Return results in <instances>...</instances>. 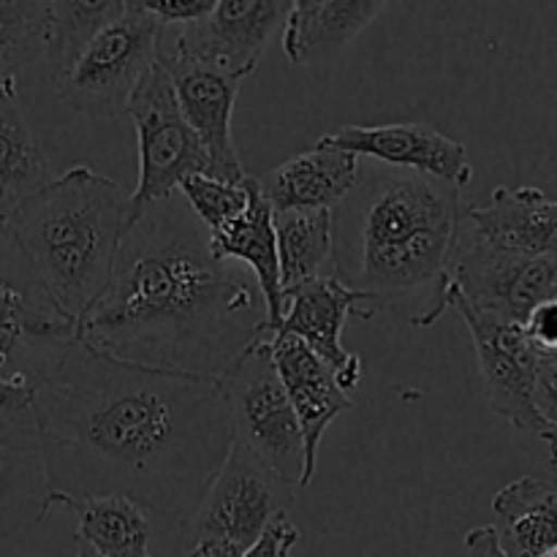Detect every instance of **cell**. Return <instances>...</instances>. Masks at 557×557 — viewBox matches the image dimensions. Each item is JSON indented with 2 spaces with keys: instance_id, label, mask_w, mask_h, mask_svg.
Segmentation results:
<instances>
[{
  "instance_id": "obj_1",
  "label": "cell",
  "mask_w": 557,
  "mask_h": 557,
  "mask_svg": "<svg viewBox=\"0 0 557 557\" xmlns=\"http://www.w3.org/2000/svg\"><path fill=\"white\" fill-rule=\"evenodd\" d=\"M49 511L123 495L185 528L234 444L226 384L120 362L76 341L33 395Z\"/></svg>"
},
{
  "instance_id": "obj_2",
  "label": "cell",
  "mask_w": 557,
  "mask_h": 557,
  "mask_svg": "<svg viewBox=\"0 0 557 557\" xmlns=\"http://www.w3.org/2000/svg\"><path fill=\"white\" fill-rule=\"evenodd\" d=\"M272 335L256 277L210 250L180 194L136 212L112 281L79 321V341L120 362L223 381Z\"/></svg>"
},
{
  "instance_id": "obj_3",
  "label": "cell",
  "mask_w": 557,
  "mask_h": 557,
  "mask_svg": "<svg viewBox=\"0 0 557 557\" xmlns=\"http://www.w3.org/2000/svg\"><path fill=\"white\" fill-rule=\"evenodd\" d=\"M462 190L430 174L368 163L332 210L335 277L375 313L430 330L449 313L451 250Z\"/></svg>"
},
{
  "instance_id": "obj_4",
  "label": "cell",
  "mask_w": 557,
  "mask_h": 557,
  "mask_svg": "<svg viewBox=\"0 0 557 557\" xmlns=\"http://www.w3.org/2000/svg\"><path fill=\"white\" fill-rule=\"evenodd\" d=\"M125 228L128 194L90 166H71L9 218L44 292L76 326L107 292Z\"/></svg>"
},
{
  "instance_id": "obj_5",
  "label": "cell",
  "mask_w": 557,
  "mask_h": 557,
  "mask_svg": "<svg viewBox=\"0 0 557 557\" xmlns=\"http://www.w3.org/2000/svg\"><path fill=\"white\" fill-rule=\"evenodd\" d=\"M76 341V321L49 299L11 232L0 234V381L38 389Z\"/></svg>"
},
{
  "instance_id": "obj_6",
  "label": "cell",
  "mask_w": 557,
  "mask_h": 557,
  "mask_svg": "<svg viewBox=\"0 0 557 557\" xmlns=\"http://www.w3.org/2000/svg\"><path fill=\"white\" fill-rule=\"evenodd\" d=\"M163 25L139 0L92 36L69 74L54 85L60 101L85 117H123L131 96L158 63Z\"/></svg>"
},
{
  "instance_id": "obj_7",
  "label": "cell",
  "mask_w": 557,
  "mask_h": 557,
  "mask_svg": "<svg viewBox=\"0 0 557 557\" xmlns=\"http://www.w3.org/2000/svg\"><path fill=\"white\" fill-rule=\"evenodd\" d=\"M125 117L134 123L139 147V180L136 190L128 196V221L152 201L177 194L183 180L194 174L212 177L210 158L199 136L185 123L174 85L161 60L147 71L134 90Z\"/></svg>"
},
{
  "instance_id": "obj_8",
  "label": "cell",
  "mask_w": 557,
  "mask_h": 557,
  "mask_svg": "<svg viewBox=\"0 0 557 557\" xmlns=\"http://www.w3.org/2000/svg\"><path fill=\"white\" fill-rule=\"evenodd\" d=\"M223 384L232 406L234 444L243 446L288 487L299 490L305 473L302 430L272 362L270 337L256 343Z\"/></svg>"
},
{
  "instance_id": "obj_9",
  "label": "cell",
  "mask_w": 557,
  "mask_h": 557,
  "mask_svg": "<svg viewBox=\"0 0 557 557\" xmlns=\"http://www.w3.org/2000/svg\"><path fill=\"white\" fill-rule=\"evenodd\" d=\"M451 286L479 313L525 324L547 299H557V259L525 256L487 243L462 215L451 250Z\"/></svg>"
},
{
  "instance_id": "obj_10",
  "label": "cell",
  "mask_w": 557,
  "mask_h": 557,
  "mask_svg": "<svg viewBox=\"0 0 557 557\" xmlns=\"http://www.w3.org/2000/svg\"><path fill=\"white\" fill-rule=\"evenodd\" d=\"M449 310H457L471 332L490 408L520 433L547 438L549 428L533 403L539 354L528 341L525 330L511 321L479 313L457 294L455 286L449 292Z\"/></svg>"
},
{
  "instance_id": "obj_11",
  "label": "cell",
  "mask_w": 557,
  "mask_h": 557,
  "mask_svg": "<svg viewBox=\"0 0 557 557\" xmlns=\"http://www.w3.org/2000/svg\"><path fill=\"white\" fill-rule=\"evenodd\" d=\"M294 493L243 446L232 444L221 473L201 500L190 531L194 539L215 536L250 549L277 515H288Z\"/></svg>"
},
{
  "instance_id": "obj_12",
  "label": "cell",
  "mask_w": 557,
  "mask_h": 557,
  "mask_svg": "<svg viewBox=\"0 0 557 557\" xmlns=\"http://www.w3.org/2000/svg\"><path fill=\"white\" fill-rule=\"evenodd\" d=\"M288 9L292 0H218L205 20L180 27L172 49L163 52L212 65L245 82L283 30Z\"/></svg>"
},
{
  "instance_id": "obj_13",
  "label": "cell",
  "mask_w": 557,
  "mask_h": 557,
  "mask_svg": "<svg viewBox=\"0 0 557 557\" xmlns=\"http://www.w3.org/2000/svg\"><path fill=\"white\" fill-rule=\"evenodd\" d=\"M351 315L373 319L375 310L368 297L332 275L283 294V319L277 326V332L302 341L335 373L346 395L362 384V357L343 348V330Z\"/></svg>"
},
{
  "instance_id": "obj_14",
  "label": "cell",
  "mask_w": 557,
  "mask_h": 557,
  "mask_svg": "<svg viewBox=\"0 0 557 557\" xmlns=\"http://www.w3.org/2000/svg\"><path fill=\"white\" fill-rule=\"evenodd\" d=\"M315 147L351 152L373 163L406 172L430 174L435 180L466 188L473 180V163L462 141L441 134L428 123L389 125H343L315 141Z\"/></svg>"
},
{
  "instance_id": "obj_15",
  "label": "cell",
  "mask_w": 557,
  "mask_h": 557,
  "mask_svg": "<svg viewBox=\"0 0 557 557\" xmlns=\"http://www.w3.org/2000/svg\"><path fill=\"white\" fill-rule=\"evenodd\" d=\"M47 515V466L33 406L0 413V557L14 555Z\"/></svg>"
},
{
  "instance_id": "obj_16",
  "label": "cell",
  "mask_w": 557,
  "mask_h": 557,
  "mask_svg": "<svg viewBox=\"0 0 557 557\" xmlns=\"http://www.w3.org/2000/svg\"><path fill=\"white\" fill-rule=\"evenodd\" d=\"M158 60L169 71L185 123L199 136L201 147L210 158L212 177L223 180V183H243L245 169L232 136L234 103H237L243 79L212 69V65L174 58L163 49L158 52Z\"/></svg>"
},
{
  "instance_id": "obj_17",
  "label": "cell",
  "mask_w": 557,
  "mask_h": 557,
  "mask_svg": "<svg viewBox=\"0 0 557 557\" xmlns=\"http://www.w3.org/2000/svg\"><path fill=\"white\" fill-rule=\"evenodd\" d=\"M270 351L294 413H297L299 430H302L305 473L299 490H305L310 487L315 468H319V446L326 430L343 411L354 406V400L341 389L335 373L288 332H275L270 337Z\"/></svg>"
},
{
  "instance_id": "obj_18",
  "label": "cell",
  "mask_w": 557,
  "mask_h": 557,
  "mask_svg": "<svg viewBox=\"0 0 557 557\" xmlns=\"http://www.w3.org/2000/svg\"><path fill=\"white\" fill-rule=\"evenodd\" d=\"M386 9L381 0H294L281 30L288 63L324 65L341 58Z\"/></svg>"
},
{
  "instance_id": "obj_19",
  "label": "cell",
  "mask_w": 557,
  "mask_h": 557,
  "mask_svg": "<svg viewBox=\"0 0 557 557\" xmlns=\"http://www.w3.org/2000/svg\"><path fill=\"white\" fill-rule=\"evenodd\" d=\"M362 169V158L330 147H313L310 152L288 158L270 169L259 183L261 196L272 212L283 210H335L354 190Z\"/></svg>"
},
{
  "instance_id": "obj_20",
  "label": "cell",
  "mask_w": 557,
  "mask_h": 557,
  "mask_svg": "<svg viewBox=\"0 0 557 557\" xmlns=\"http://www.w3.org/2000/svg\"><path fill=\"white\" fill-rule=\"evenodd\" d=\"M466 221L498 248L557 259V199L536 185H498L490 205L468 207Z\"/></svg>"
},
{
  "instance_id": "obj_21",
  "label": "cell",
  "mask_w": 557,
  "mask_h": 557,
  "mask_svg": "<svg viewBox=\"0 0 557 557\" xmlns=\"http://www.w3.org/2000/svg\"><path fill=\"white\" fill-rule=\"evenodd\" d=\"M248 185V210L228 223L223 232L210 234V250L221 261H237L256 277L261 297L267 302L272 335L277 332L283 319V288H281V264H277V239H275V212L261 196L256 177L245 174Z\"/></svg>"
},
{
  "instance_id": "obj_22",
  "label": "cell",
  "mask_w": 557,
  "mask_h": 557,
  "mask_svg": "<svg viewBox=\"0 0 557 557\" xmlns=\"http://www.w3.org/2000/svg\"><path fill=\"white\" fill-rule=\"evenodd\" d=\"M493 533L506 557H542L557 547V482L520 476L493 498Z\"/></svg>"
},
{
  "instance_id": "obj_23",
  "label": "cell",
  "mask_w": 557,
  "mask_h": 557,
  "mask_svg": "<svg viewBox=\"0 0 557 557\" xmlns=\"http://www.w3.org/2000/svg\"><path fill=\"white\" fill-rule=\"evenodd\" d=\"M54 180L52 163L20 103V87L0 90V221Z\"/></svg>"
},
{
  "instance_id": "obj_24",
  "label": "cell",
  "mask_w": 557,
  "mask_h": 557,
  "mask_svg": "<svg viewBox=\"0 0 557 557\" xmlns=\"http://www.w3.org/2000/svg\"><path fill=\"white\" fill-rule=\"evenodd\" d=\"M275 239L283 294L335 275L332 210L275 212Z\"/></svg>"
},
{
  "instance_id": "obj_25",
  "label": "cell",
  "mask_w": 557,
  "mask_h": 557,
  "mask_svg": "<svg viewBox=\"0 0 557 557\" xmlns=\"http://www.w3.org/2000/svg\"><path fill=\"white\" fill-rule=\"evenodd\" d=\"M63 509L74 511L79 525L76 539L90 544L103 557H152V525L147 511L123 495L71 500Z\"/></svg>"
},
{
  "instance_id": "obj_26",
  "label": "cell",
  "mask_w": 557,
  "mask_h": 557,
  "mask_svg": "<svg viewBox=\"0 0 557 557\" xmlns=\"http://www.w3.org/2000/svg\"><path fill=\"white\" fill-rule=\"evenodd\" d=\"M120 11H123L120 0H98V3L65 0V3H49V33L44 58H47L52 85H58L69 74L76 58L92 41V36L103 25H109Z\"/></svg>"
},
{
  "instance_id": "obj_27",
  "label": "cell",
  "mask_w": 557,
  "mask_h": 557,
  "mask_svg": "<svg viewBox=\"0 0 557 557\" xmlns=\"http://www.w3.org/2000/svg\"><path fill=\"white\" fill-rule=\"evenodd\" d=\"M49 33V3L44 0H0V90L16 85L38 54Z\"/></svg>"
},
{
  "instance_id": "obj_28",
  "label": "cell",
  "mask_w": 557,
  "mask_h": 557,
  "mask_svg": "<svg viewBox=\"0 0 557 557\" xmlns=\"http://www.w3.org/2000/svg\"><path fill=\"white\" fill-rule=\"evenodd\" d=\"M177 194L210 234L223 232L228 223H234L248 210L245 180L243 183H223V180L207 177V174H194L180 183Z\"/></svg>"
},
{
  "instance_id": "obj_29",
  "label": "cell",
  "mask_w": 557,
  "mask_h": 557,
  "mask_svg": "<svg viewBox=\"0 0 557 557\" xmlns=\"http://www.w3.org/2000/svg\"><path fill=\"white\" fill-rule=\"evenodd\" d=\"M299 528L288 520V515H277L270 525L264 528L256 544L245 549L243 557H288L299 542Z\"/></svg>"
},
{
  "instance_id": "obj_30",
  "label": "cell",
  "mask_w": 557,
  "mask_h": 557,
  "mask_svg": "<svg viewBox=\"0 0 557 557\" xmlns=\"http://www.w3.org/2000/svg\"><path fill=\"white\" fill-rule=\"evenodd\" d=\"M147 14L156 16L163 27L166 25H190L199 22L215 9L218 0H139Z\"/></svg>"
},
{
  "instance_id": "obj_31",
  "label": "cell",
  "mask_w": 557,
  "mask_h": 557,
  "mask_svg": "<svg viewBox=\"0 0 557 557\" xmlns=\"http://www.w3.org/2000/svg\"><path fill=\"white\" fill-rule=\"evenodd\" d=\"M528 341L536 348L539 357H549L557 354V299H547L539 305L522 324Z\"/></svg>"
},
{
  "instance_id": "obj_32",
  "label": "cell",
  "mask_w": 557,
  "mask_h": 557,
  "mask_svg": "<svg viewBox=\"0 0 557 557\" xmlns=\"http://www.w3.org/2000/svg\"><path fill=\"white\" fill-rule=\"evenodd\" d=\"M533 403H536V411L539 417L544 419V424H547L549 430H555L557 428V354L539 357Z\"/></svg>"
},
{
  "instance_id": "obj_33",
  "label": "cell",
  "mask_w": 557,
  "mask_h": 557,
  "mask_svg": "<svg viewBox=\"0 0 557 557\" xmlns=\"http://www.w3.org/2000/svg\"><path fill=\"white\" fill-rule=\"evenodd\" d=\"M466 557H506L504 549L498 547V539H495L493 528H471L466 533Z\"/></svg>"
},
{
  "instance_id": "obj_34",
  "label": "cell",
  "mask_w": 557,
  "mask_h": 557,
  "mask_svg": "<svg viewBox=\"0 0 557 557\" xmlns=\"http://www.w3.org/2000/svg\"><path fill=\"white\" fill-rule=\"evenodd\" d=\"M33 395H36V389H30V386L0 381V413L27 411L33 406Z\"/></svg>"
},
{
  "instance_id": "obj_35",
  "label": "cell",
  "mask_w": 557,
  "mask_h": 557,
  "mask_svg": "<svg viewBox=\"0 0 557 557\" xmlns=\"http://www.w3.org/2000/svg\"><path fill=\"white\" fill-rule=\"evenodd\" d=\"M243 555H245L243 547L215 536H199L188 553V557H243Z\"/></svg>"
},
{
  "instance_id": "obj_36",
  "label": "cell",
  "mask_w": 557,
  "mask_h": 557,
  "mask_svg": "<svg viewBox=\"0 0 557 557\" xmlns=\"http://www.w3.org/2000/svg\"><path fill=\"white\" fill-rule=\"evenodd\" d=\"M544 441H547V446H549V466H553L557 473V428L549 430V435Z\"/></svg>"
},
{
  "instance_id": "obj_37",
  "label": "cell",
  "mask_w": 557,
  "mask_h": 557,
  "mask_svg": "<svg viewBox=\"0 0 557 557\" xmlns=\"http://www.w3.org/2000/svg\"><path fill=\"white\" fill-rule=\"evenodd\" d=\"M74 544H76V557H103V555H98L90 544L82 542V539L74 536Z\"/></svg>"
},
{
  "instance_id": "obj_38",
  "label": "cell",
  "mask_w": 557,
  "mask_h": 557,
  "mask_svg": "<svg viewBox=\"0 0 557 557\" xmlns=\"http://www.w3.org/2000/svg\"><path fill=\"white\" fill-rule=\"evenodd\" d=\"M0 234H9V223L0 221Z\"/></svg>"
},
{
  "instance_id": "obj_39",
  "label": "cell",
  "mask_w": 557,
  "mask_h": 557,
  "mask_svg": "<svg viewBox=\"0 0 557 557\" xmlns=\"http://www.w3.org/2000/svg\"><path fill=\"white\" fill-rule=\"evenodd\" d=\"M542 557H557V547H555V549H549V553H547V555H542Z\"/></svg>"
}]
</instances>
